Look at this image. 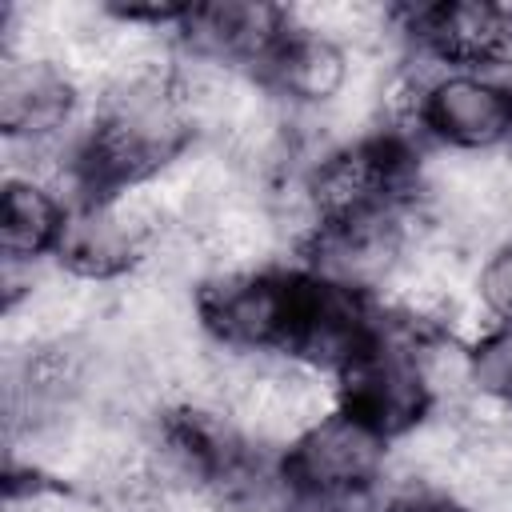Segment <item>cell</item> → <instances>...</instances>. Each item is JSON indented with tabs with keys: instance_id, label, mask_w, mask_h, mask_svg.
Returning a JSON list of instances; mask_svg holds the SVG:
<instances>
[{
	"instance_id": "obj_1",
	"label": "cell",
	"mask_w": 512,
	"mask_h": 512,
	"mask_svg": "<svg viewBox=\"0 0 512 512\" xmlns=\"http://www.w3.org/2000/svg\"><path fill=\"white\" fill-rule=\"evenodd\" d=\"M412 184V156L396 140H360L328 152L308 176V204L316 224H352L396 212Z\"/></svg>"
},
{
	"instance_id": "obj_2",
	"label": "cell",
	"mask_w": 512,
	"mask_h": 512,
	"mask_svg": "<svg viewBox=\"0 0 512 512\" xmlns=\"http://www.w3.org/2000/svg\"><path fill=\"white\" fill-rule=\"evenodd\" d=\"M340 400L348 416L364 420L380 436L416 428L432 404L420 368V340H392L376 328V340L340 372Z\"/></svg>"
},
{
	"instance_id": "obj_3",
	"label": "cell",
	"mask_w": 512,
	"mask_h": 512,
	"mask_svg": "<svg viewBox=\"0 0 512 512\" xmlns=\"http://www.w3.org/2000/svg\"><path fill=\"white\" fill-rule=\"evenodd\" d=\"M380 464H384V436L340 408L288 444L284 480L296 496L348 504L376 480Z\"/></svg>"
},
{
	"instance_id": "obj_4",
	"label": "cell",
	"mask_w": 512,
	"mask_h": 512,
	"mask_svg": "<svg viewBox=\"0 0 512 512\" xmlns=\"http://www.w3.org/2000/svg\"><path fill=\"white\" fill-rule=\"evenodd\" d=\"M304 276L280 272H232L204 284L196 308L204 328L228 348H288L300 312Z\"/></svg>"
},
{
	"instance_id": "obj_5",
	"label": "cell",
	"mask_w": 512,
	"mask_h": 512,
	"mask_svg": "<svg viewBox=\"0 0 512 512\" xmlns=\"http://www.w3.org/2000/svg\"><path fill=\"white\" fill-rule=\"evenodd\" d=\"M420 120L460 152L496 148L512 136V88L476 72H448L420 92Z\"/></svg>"
},
{
	"instance_id": "obj_6",
	"label": "cell",
	"mask_w": 512,
	"mask_h": 512,
	"mask_svg": "<svg viewBox=\"0 0 512 512\" xmlns=\"http://www.w3.org/2000/svg\"><path fill=\"white\" fill-rule=\"evenodd\" d=\"M292 16L268 4H196L184 8L180 32L196 56L208 64H240V60H268L276 44L288 36Z\"/></svg>"
},
{
	"instance_id": "obj_7",
	"label": "cell",
	"mask_w": 512,
	"mask_h": 512,
	"mask_svg": "<svg viewBox=\"0 0 512 512\" xmlns=\"http://www.w3.org/2000/svg\"><path fill=\"white\" fill-rule=\"evenodd\" d=\"M416 36L452 64L512 60V4H436L412 16Z\"/></svg>"
},
{
	"instance_id": "obj_8",
	"label": "cell",
	"mask_w": 512,
	"mask_h": 512,
	"mask_svg": "<svg viewBox=\"0 0 512 512\" xmlns=\"http://www.w3.org/2000/svg\"><path fill=\"white\" fill-rule=\"evenodd\" d=\"M72 112V80L40 56H8L0 72V124L12 140L52 136Z\"/></svg>"
},
{
	"instance_id": "obj_9",
	"label": "cell",
	"mask_w": 512,
	"mask_h": 512,
	"mask_svg": "<svg viewBox=\"0 0 512 512\" xmlns=\"http://www.w3.org/2000/svg\"><path fill=\"white\" fill-rule=\"evenodd\" d=\"M272 84L300 100V104H332L344 88H348V56H344V44H332L324 36H312V32H288L276 52L264 60Z\"/></svg>"
},
{
	"instance_id": "obj_10",
	"label": "cell",
	"mask_w": 512,
	"mask_h": 512,
	"mask_svg": "<svg viewBox=\"0 0 512 512\" xmlns=\"http://www.w3.org/2000/svg\"><path fill=\"white\" fill-rule=\"evenodd\" d=\"M68 216L60 200L32 176H12L0 196V248L8 264H32L36 256L60 248Z\"/></svg>"
},
{
	"instance_id": "obj_11",
	"label": "cell",
	"mask_w": 512,
	"mask_h": 512,
	"mask_svg": "<svg viewBox=\"0 0 512 512\" xmlns=\"http://www.w3.org/2000/svg\"><path fill=\"white\" fill-rule=\"evenodd\" d=\"M468 360H472V388L512 408V324H500L496 332H488Z\"/></svg>"
},
{
	"instance_id": "obj_12",
	"label": "cell",
	"mask_w": 512,
	"mask_h": 512,
	"mask_svg": "<svg viewBox=\"0 0 512 512\" xmlns=\"http://www.w3.org/2000/svg\"><path fill=\"white\" fill-rule=\"evenodd\" d=\"M476 296L488 316H496L500 324H512V240L484 260L476 276Z\"/></svg>"
},
{
	"instance_id": "obj_13",
	"label": "cell",
	"mask_w": 512,
	"mask_h": 512,
	"mask_svg": "<svg viewBox=\"0 0 512 512\" xmlns=\"http://www.w3.org/2000/svg\"><path fill=\"white\" fill-rule=\"evenodd\" d=\"M388 512H468V504H460L456 496H448L432 484H412L388 504Z\"/></svg>"
}]
</instances>
